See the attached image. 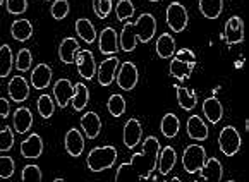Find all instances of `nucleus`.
I'll use <instances>...</instances> for the list:
<instances>
[{"instance_id":"16","label":"nucleus","mask_w":249,"mask_h":182,"mask_svg":"<svg viewBox=\"0 0 249 182\" xmlns=\"http://www.w3.org/2000/svg\"><path fill=\"white\" fill-rule=\"evenodd\" d=\"M141 134H143V129L138 119H129L124 126V145L129 149L136 148L138 143L141 141Z\"/></svg>"},{"instance_id":"32","label":"nucleus","mask_w":249,"mask_h":182,"mask_svg":"<svg viewBox=\"0 0 249 182\" xmlns=\"http://www.w3.org/2000/svg\"><path fill=\"white\" fill-rule=\"evenodd\" d=\"M193 69H195V66L182 62V60H179V58H176V57H174L172 62H170V76L177 77V79H187V77L191 76V73H193Z\"/></svg>"},{"instance_id":"12","label":"nucleus","mask_w":249,"mask_h":182,"mask_svg":"<svg viewBox=\"0 0 249 182\" xmlns=\"http://www.w3.org/2000/svg\"><path fill=\"white\" fill-rule=\"evenodd\" d=\"M9 96H11L12 102L16 103H22L28 100L30 96V86H28V81L24 79L22 76H14L11 81H9Z\"/></svg>"},{"instance_id":"45","label":"nucleus","mask_w":249,"mask_h":182,"mask_svg":"<svg viewBox=\"0 0 249 182\" xmlns=\"http://www.w3.org/2000/svg\"><path fill=\"white\" fill-rule=\"evenodd\" d=\"M176 58H179V60H182V62H187L191 64V66H196V55L193 50H189V48H180L179 52H176Z\"/></svg>"},{"instance_id":"24","label":"nucleus","mask_w":249,"mask_h":182,"mask_svg":"<svg viewBox=\"0 0 249 182\" xmlns=\"http://www.w3.org/2000/svg\"><path fill=\"white\" fill-rule=\"evenodd\" d=\"M79 50V45H77L76 38H64L62 43L59 47V57L64 64H72L74 58H76V54Z\"/></svg>"},{"instance_id":"39","label":"nucleus","mask_w":249,"mask_h":182,"mask_svg":"<svg viewBox=\"0 0 249 182\" xmlns=\"http://www.w3.org/2000/svg\"><path fill=\"white\" fill-rule=\"evenodd\" d=\"M36 107H38V113L41 115V119H50L53 115L55 110V103L52 102V98L48 95H41L36 100Z\"/></svg>"},{"instance_id":"36","label":"nucleus","mask_w":249,"mask_h":182,"mask_svg":"<svg viewBox=\"0 0 249 182\" xmlns=\"http://www.w3.org/2000/svg\"><path fill=\"white\" fill-rule=\"evenodd\" d=\"M31 64H33V55L28 48H21L18 52V57H16V69L19 73H28L31 69Z\"/></svg>"},{"instance_id":"38","label":"nucleus","mask_w":249,"mask_h":182,"mask_svg":"<svg viewBox=\"0 0 249 182\" xmlns=\"http://www.w3.org/2000/svg\"><path fill=\"white\" fill-rule=\"evenodd\" d=\"M69 11H71V4L67 2V0H55L53 4H52V7H50L52 18L57 19V21H62V19H66L67 16H69Z\"/></svg>"},{"instance_id":"18","label":"nucleus","mask_w":249,"mask_h":182,"mask_svg":"<svg viewBox=\"0 0 249 182\" xmlns=\"http://www.w3.org/2000/svg\"><path fill=\"white\" fill-rule=\"evenodd\" d=\"M81 127L85 131V134L89 139L98 138L100 131H102V120H100L98 113L95 112H86L85 115L81 117Z\"/></svg>"},{"instance_id":"13","label":"nucleus","mask_w":249,"mask_h":182,"mask_svg":"<svg viewBox=\"0 0 249 182\" xmlns=\"http://www.w3.org/2000/svg\"><path fill=\"white\" fill-rule=\"evenodd\" d=\"M41 153H43V139H41L40 134L33 132V134L28 136V139L21 143V155L24 158H40Z\"/></svg>"},{"instance_id":"3","label":"nucleus","mask_w":249,"mask_h":182,"mask_svg":"<svg viewBox=\"0 0 249 182\" xmlns=\"http://www.w3.org/2000/svg\"><path fill=\"white\" fill-rule=\"evenodd\" d=\"M206 162V151L201 145H189L184 149L182 167L187 174H198Z\"/></svg>"},{"instance_id":"25","label":"nucleus","mask_w":249,"mask_h":182,"mask_svg":"<svg viewBox=\"0 0 249 182\" xmlns=\"http://www.w3.org/2000/svg\"><path fill=\"white\" fill-rule=\"evenodd\" d=\"M11 35L14 40L18 41H26L33 36V26L28 19H18L12 22L11 26Z\"/></svg>"},{"instance_id":"19","label":"nucleus","mask_w":249,"mask_h":182,"mask_svg":"<svg viewBox=\"0 0 249 182\" xmlns=\"http://www.w3.org/2000/svg\"><path fill=\"white\" fill-rule=\"evenodd\" d=\"M203 112H205L206 119L212 124H218L222 117H224V107L220 103V100L216 96H210L203 102Z\"/></svg>"},{"instance_id":"46","label":"nucleus","mask_w":249,"mask_h":182,"mask_svg":"<svg viewBox=\"0 0 249 182\" xmlns=\"http://www.w3.org/2000/svg\"><path fill=\"white\" fill-rule=\"evenodd\" d=\"M9 112H11V105H9L7 100L0 96V119H5V117H9Z\"/></svg>"},{"instance_id":"49","label":"nucleus","mask_w":249,"mask_h":182,"mask_svg":"<svg viewBox=\"0 0 249 182\" xmlns=\"http://www.w3.org/2000/svg\"><path fill=\"white\" fill-rule=\"evenodd\" d=\"M47 2H48V0H47Z\"/></svg>"},{"instance_id":"22","label":"nucleus","mask_w":249,"mask_h":182,"mask_svg":"<svg viewBox=\"0 0 249 182\" xmlns=\"http://www.w3.org/2000/svg\"><path fill=\"white\" fill-rule=\"evenodd\" d=\"M33 126V115H31L30 109H24V107H19L14 112V129L19 134H24L28 132Z\"/></svg>"},{"instance_id":"21","label":"nucleus","mask_w":249,"mask_h":182,"mask_svg":"<svg viewBox=\"0 0 249 182\" xmlns=\"http://www.w3.org/2000/svg\"><path fill=\"white\" fill-rule=\"evenodd\" d=\"M199 174H201V179H206V181H222L224 167L216 158H208L201 167V170H199Z\"/></svg>"},{"instance_id":"37","label":"nucleus","mask_w":249,"mask_h":182,"mask_svg":"<svg viewBox=\"0 0 249 182\" xmlns=\"http://www.w3.org/2000/svg\"><path fill=\"white\" fill-rule=\"evenodd\" d=\"M134 4L131 0H119L117 7H115V14H117V21H127L134 16Z\"/></svg>"},{"instance_id":"40","label":"nucleus","mask_w":249,"mask_h":182,"mask_svg":"<svg viewBox=\"0 0 249 182\" xmlns=\"http://www.w3.org/2000/svg\"><path fill=\"white\" fill-rule=\"evenodd\" d=\"M16 162L11 157H0V179H11L14 175Z\"/></svg>"},{"instance_id":"23","label":"nucleus","mask_w":249,"mask_h":182,"mask_svg":"<svg viewBox=\"0 0 249 182\" xmlns=\"http://www.w3.org/2000/svg\"><path fill=\"white\" fill-rule=\"evenodd\" d=\"M177 162V155H176V149L172 146H165L163 149H160V153H158V167H160L161 175H167L170 174V170L174 168Z\"/></svg>"},{"instance_id":"31","label":"nucleus","mask_w":249,"mask_h":182,"mask_svg":"<svg viewBox=\"0 0 249 182\" xmlns=\"http://www.w3.org/2000/svg\"><path fill=\"white\" fill-rule=\"evenodd\" d=\"M88 100H89L88 86H86V84H83V83L74 84V93H72V98H71L74 110L81 112V110H83L86 105H88Z\"/></svg>"},{"instance_id":"1","label":"nucleus","mask_w":249,"mask_h":182,"mask_svg":"<svg viewBox=\"0 0 249 182\" xmlns=\"http://www.w3.org/2000/svg\"><path fill=\"white\" fill-rule=\"evenodd\" d=\"M158 153H160V143L155 136H148L144 139V146L141 153L132 155L129 164H122L117 168L115 181L122 179H138V181H148L157 168Z\"/></svg>"},{"instance_id":"2","label":"nucleus","mask_w":249,"mask_h":182,"mask_svg":"<svg viewBox=\"0 0 249 182\" xmlns=\"http://www.w3.org/2000/svg\"><path fill=\"white\" fill-rule=\"evenodd\" d=\"M115 160H117V149L114 146H100L89 151L86 164L91 172H103L112 167Z\"/></svg>"},{"instance_id":"27","label":"nucleus","mask_w":249,"mask_h":182,"mask_svg":"<svg viewBox=\"0 0 249 182\" xmlns=\"http://www.w3.org/2000/svg\"><path fill=\"white\" fill-rule=\"evenodd\" d=\"M76 33L86 43H93L96 40V29L93 26V22L86 18H81L76 21Z\"/></svg>"},{"instance_id":"44","label":"nucleus","mask_w":249,"mask_h":182,"mask_svg":"<svg viewBox=\"0 0 249 182\" xmlns=\"http://www.w3.org/2000/svg\"><path fill=\"white\" fill-rule=\"evenodd\" d=\"M22 181H41L43 179V174H41V168L38 165H26L22 168L21 174Z\"/></svg>"},{"instance_id":"20","label":"nucleus","mask_w":249,"mask_h":182,"mask_svg":"<svg viewBox=\"0 0 249 182\" xmlns=\"http://www.w3.org/2000/svg\"><path fill=\"white\" fill-rule=\"evenodd\" d=\"M52 81V69L47 64H38L31 73V84L35 90H45Z\"/></svg>"},{"instance_id":"48","label":"nucleus","mask_w":249,"mask_h":182,"mask_svg":"<svg viewBox=\"0 0 249 182\" xmlns=\"http://www.w3.org/2000/svg\"><path fill=\"white\" fill-rule=\"evenodd\" d=\"M2 4H4V0H0V5H2Z\"/></svg>"},{"instance_id":"11","label":"nucleus","mask_w":249,"mask_h":182,"mask_svg":"<svg viewBox=\"0 0 249 182\" xmlns=\"http://www.w3.org/2000/svg\"><path fill=\"white\" fill-rule=\"evenodd\" d=\"M74 93V84L71 83L66 77H60V79L55 81L53 84V95H55V102L60 109H66L69 105L71 98H72Z\"/></svg>"},{"instance_id":"42","label":"nucleus","mask_w":249,"mask_h":182,"mask_svg":"<svg viewBox=\"0 0 249 182\" xmlns=\"http://www.w3.org/2000/svg\"><path fill=\"white\" fill-rule=\"evenodd\" d=\"M93 11L100 19H107L112 11V0H93Z\"/></svg>"},{"instance_id":"43","label":"nucleus","mask_w":249,"mask_h":182,"mask_svg":"<svg viewBox=\"0 0 249 182\" xmlns=\"http://www.w3.org/2000/svg\"><path fill=\"white\" fill-rule=\"evenodd\" d=\"M7 12L12 16H19V14H24L28 11V0H7Z\"/></svg>"},{"instance_id":"6","label":"nucleus","mask_w":249,"mask_h":182,"mask_svg":"<svg viewBox=\"0 0 249 182\" xmlns=\"http://www.w3.org/2000/svg\"><path fill=\"white\" fill-rule=\"evenodd\" d=\"M134 28H136V35H138V40L141 43H150L155 38V33H157V19H155L153 14L144 12L134 22Z\"/></svg>"},{"instance_id":"14","label":"nucleus","mask_w":249,"mask_h":182,"mask_svg":"<svg viewBox=\"0 0 249 182\" xmlns=\"http://www.w3.org/2000/svg\"><path fill=\"white\" fill-rule=\"evenodd\" d=\"M98 45H100V52L103 55H115L119 47V36L115 33L114 28H105L100 33V38H98Z\"/></svg>"},{"instance_id":"8","label":"nucleus","mask_w":249,"mask_h":182,"mask_svg":"<svg viewBox=\"0 0 249 182\" xmlns=\"http://www.w3.org/2000/svg\"><path fill=\"white\" fill-rule=\"evenodd\" d=\"M119 69V58L115 55H107V58L98 67V84L100 86H110L114 83L115 74Z\"/></svg>"},{"instance_id":"15","label":"nucleus","mask_w":249,"mask_h":182,"mask_svg":"<svg viewBox=\"0 0 249 182\" xmlns=\"http://www.w3.org/2000/svg\"><path fill=\"white\" fill-rule=\"evenodd\" d=\"M64 146H66V151L69 153V157H81L83 151H85V139L77 129H69L64 139Z\"/></svg>"},{"instance_id":"41","label":"nucleus","mask_w":249,"mask_h":182,"mask_svg":"<svg viewBox=\"0 0 249 182\" xmlns=\"http://www.w3.org/2000/svg\"><path fill=\"white\" fill-rule=\"evenodd\" d=\"M12 146H14V132H12V129H0V151H9Z\"/></svg>"},{"instance_id":"30","label":"nucleus","mask_w":249,"mask_h":182,"mask_svg":"<svg viewBox=\"0 0 249 182\" xmlns=\"http://www.w3.org/2000/svg\"><path fill=\"white\" fill-rule=\"evenodd\" d=\"M199 11L206 19L220 18L224 11V0H199Z\"/></svg>"},{"instance_id":"47","label":"nucleus","mask_w":249,"mask_h":182,"mask_svg":"<svg viewBox=\"0 0 249 182\" xmlns=\"http://www.w3.org/2000/svg\"><path fill=\"white\" fill-rule=\"evenodd\" d=\"M150 2H153V4H157V2H160V0H150Z\"/></svg>"},{"instance_id":"9","label":"nucleus","mask_w":249,"mask_h":182,"mask_svg":"<svg viewBox=\"0 0 249 182\" xmlns=\"http://www.w3.org/2000/svg\"><path fill=\"white\" fill-rule=\"evenodd\" d=\"M74 62L77 66L79 76H83L85 79H93L95 77L96 64H95V58H93V54L89 50H77Z\"/></svg>"},{"instance_id":"35","label":"nucleus","mask_w":249,"mask_h":182,"mask_svg":"<svg viewBox=\"0 0 249 182\" xmlns=\"http://www.w3.org/2000/svg\"><path fill=\"white\" fill-rule=\"evenodd\" d=\"M107 109H108V112H110V115L112 117H121V115H124V112H125V100H124V96H121V95H112L108 98V102H107Z\"/></svg>"},{"instance_id":"26","label":"nucleus","mask_w":249,"mask_h":182,"mask_svg":"<svg viewBox=\"0 0 249 182\" xmlns=\"http://www.w3.org/2000/svg\"><path fill=\"white\" fill-rule=\"evenodd\" d=\"M138 45V35H136L134 22H125L121 31V48L124 52H132Z\"/></svg>"},{"instance_id":"33","label":"nucleus","mask_w":249,"mask_h":182,"mask_svg":"<svg viewBox=\"0 0 249 182\" xmlns=\"http://www.w3.org/2000/svg\"><path fill=\"white\" fill-rule=\"evenodd\" d=\"M177 88V102H179V105L182 107L184 110H193L196 107V102H198V98H196V93L195 91L187 90V88Z\"/></svg>"},{"instance_id":"4","label":"nucleus","mask_w":249,"mask_h":182,"mask_svg":"<svg viewBox=\"0 0 249 182\" xmlns=\"http://www.w3.org/2000/svg\"><path fill=\"white\" fill-rule=\"evenodd\" d=\"M218 145H220V151L225 157H234L239 149H241V136H239L237 129L232 127V126H225L218 136Z\"/></svg>"},{"instance_id":"17","label":"nucleus","mask_w":249,"mask_h":182,"mask_svg":"<svg viewBox=\"0 0 249 182\" xmlns=\"http://www.w3.org/2000/svg\"><path fill=\"white\" fill-rule=\"evenodd\" d=\"M187 136L195 141H206L208 139V127L203 122V119L199 115H193L187 120Z\"/></svg>"},{"instance_id":"34","label":"nucleus","mask_w":249,"mask_h":182,"mask_svg":"<svg viewBox=\"0 0 249 182\" xmlns=\"http://www.w3.org/2000/svg\"><path fill=\"white\" fill-rule=\"evenodd\" d=\"M12 52L9 45L0 47V77H7L12 71Z\"/></svg>"},{"instance_id":"10","label":"nucleus","mask_w":249,"mask_h":182,"mask_svg":"<svg viewBox=\"0 0 249 182\" xmlns=\"http://www.w3.org/2000/svg\"><path fill=\"white\" fill-rule=\"evenodd\" d=\"M225 41L227 45H237L244 40V22L239 16H232L227 22H225Z\"/></svg>"},{"instance_id":"29","label":"nucleus","mask_w":249,"mask_h":182,"mask_svg":"<svg viewBox=\"0 0 249 182\" xmlns=\"http://www.w3.org/2000/svg\"><path fill=\"white\" fill-rule=\"evenodd\" d=\"M157 54L161 58H172L176 54V40L172 35L163 33L157 40Z\"/></svg>"},{"instance_id":"28","label":"nucleus","mask_w":249,"mask_h":182,"mask_svg":"<svg viewBox=\"0 0 249 182\" xmlns=\"http://www.w3.org/2000/svg\"><path fill=\"white\" fill-rule=\"evenodd\" d=\"M179 127H180V120L176 113H167V115H163L161 124H160V131L165 138H169V139L176 138V136L179 134Z\"/></svg>"},{"instance_id":"5","label":"nucleus","mask_w":249,"mask_h":182,"mask_svg":"<svg viewBox=\"0 0 249 182\" xmlns=\"http://www.w3.org/2000/svg\"><path fill=\"white\" fill-rule=\"evenodd\" d=\"M165 18L174 33H180L187 28V11L180 2H170V5L165 11Z\"/></svg>"},{"instance_id":"7","label":"nucleus","mask_w":249,"mask_h":182,"mask_svg":"<svg viewBox=\"0 0 249 182\" xmlns=\"http://www.w3.org/2000/svg\"><path fill=\"white\" fill-rule=\"evenodd\" d=\"M117 77V84L121 90L124 91H131L136 88L138 79H140V74H138V67L132 62H124L119 67V73L115 74Z\"/></svg>"}]
</instances>
